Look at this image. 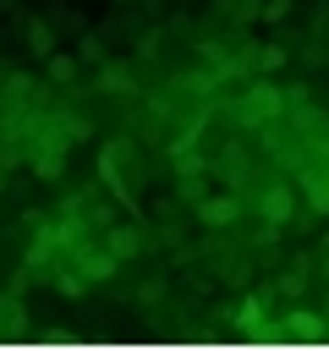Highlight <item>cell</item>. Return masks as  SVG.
<instances>
[{"label":"cell","mask_w":329,"mask_h":351,"mask_svg":"<svg viewBox=\"0 0 329 351\" xmlns=\"http://www.w3.org/2000/svg\"><path fill=\"white\" fill-rule=\"evenodd\" d=\"M11 33H16V27H11V22H0V44H5V38H11Z\"/></svg>","instance_id":"obj_18"},{"label":"cell","mask_w":329,"mask_h":351,"mask_svg":"<svg viewBox=\"0 0 329 351\" xmlns=\"http://www.w3.org/2000/svg\"><path fill=\"white\" fill-rule=\"evenodd\" d=\"M0 11H5V16H11V11H16V0H0Z\"/></svg>","instance_id":"obj_19"},{"label":"cell","mask_w":329,"mask_h":351,"mask_svg":"<svg viewBox=\"0 0 329 351\" xmlns=\"http://www.w3.org/2000/svg\"><path fill=\"white\" fill-rule=\"evenodd\" d=\"M302 181H307V197H313V208H318V214H329V176H318V170H302Z\"/></svg>","instance_id":"obj_12"},{"label":"cell","mask_w":329,"mask_h":351,"mask_svg":"<svg viewBox=\"0 0 329 351\" xmlns=\"http://www.w3.org/2000/svg\"><path fill=\"white\" fill-rule=\"evenodd\" d=\"M77 66H82L77 49H55V55H44V77H49V82H71Z\"/></svg>","instance_id":"obj_9"},{"label":"cell","mask_w":329,"mask_h":351,"mask_svg":"<svg viewBox=\"0 0 329 351\" xmlns=\"http://www.w3.org/2000/svg\"><path fill=\"white\" fill-rule=\"evenodd\" d=\"M280 110H285V93H280L274 82H263V77H258V82H247V88H241V99H236V126H241V132H258V126H263V121H274Z\"/></svg>","instance_id":"obj_1"},{"label":"cell","mask_w":329,"mask_h":351,"mask_svg":"<svg viewBox=\"0 0 329 351\" xmlns=\"http://www.w3.org/2000/svg\"><path fill=\"white\" fill-rule=\"evenodd\" d=\"M82 285H88V274H77V269H60L55 274V291L60 296H82Z\"/></svg>","instance_id":"obj_14"},{"label":"cell","mask_w":329,"mask_h":351,"mask_svg":"<svg viewBox=\"0 0 329 351\" xmlns=\"http://www.w3.org/2000/svg\"><path fill=\"white\" fill-rule=\"evenodd\" d=\"M27 165H33V176H38V181H60V170H66V154H55V148H38V154H27Z\"/></svg>","instance_id":"obj_10"},{"label":"cell","mask_w":329,"mask_h":351,"mask_svg":"<svg viewBox=\"0 0 329 351\" xmlns=\"http://www.w3.org/2000/svg\"><path fill=\"white\" fill-rule=\"evenodd\" d=\"M236 219H241V197H236V192H214V197L203 192V197H197V225H203V230H230Z\"/></svg>","instance_id":"obj_3"},{"label":"cell","mask_w":329,"mask_h":351,"mask_svg":"<svg viewBox=\"0 0 329 351\" xmlns=\"http://www.w3.org/2000/svg\"><path fill=\"white\" fill-rule=\"evenodd\" d=\"M44 16L55 22V33H66V27H71V33H82V11H77V5H66V0H55Z\"/></svg>","instance_id":"obj_11"},{"label":"cell","mask_w":329,"mask_h":351,"mask_svg":"<svg viewBox=\"0 0 329 351\" xmlns=\"http://www.w3.org/2000/svg\"><path fill=\"white\" fill-rule=\"evenodd\" d=\"M285 55H291L285 44H263V49H258V66H263V71H280V66H285Z\"/></svg>","instance_id":"obj_15"},{"label":"cell","mask_w":329,"mask_h":351,"mask_svg":"<svg viewBox=\"0 0 329 351\" xmlns=\"http://www.w3.org/2000/svg\"><path fill=\"white\" fill-rule=\"evenodd\" d=\"M77 60L104 66V60H110V33H104V27H82V33H77Z\"/></svg>","instance_id":"obj_7"},{"label":"cell","mask_w":329,"mask_h":351,"mask_svg":"<svg viewBox=\"0 0 329 351\" xmlns=\"http://www.w3.org/2000/svg\"><path fill=\"white\" fill-rule=\"evenodd\" d=\"M11 27L27 38V55H33V60H44V55H55V49H60L55 22H49V16H38V11H11Z\"/></svg>","instance_id":"obj_2"},{"label":"cell","mask_w":329,"mask_h":351,"mask_svg":"<svg viewBox=\"0 0 329 351\" xmlns=\"http://www.w3.org/2000/svg\"><path fill=\"white\" fill-rule=\"evenodd\" d=\"M159 44H164V27H137V49H132V55H137V60H154Z\"/></svg>","instance_id":"obj_13"},{"label":"cell","mask_w":329,"mask_h":351,"mask_svg":"<svg viewBox=\"0 0 329 351\" xmlns=\"http://www.w3.org/2000/svg\"><path fill=\"white\" fill-rule=\"evenodd\" d=\"M258 214H263V225L269 230H280L291 214H296V192L285 186V181H274V186H263V197H258Z\"/></svg>","instance_id":"obj_4"},{"label":"cell","mask_w":329,"mask_h":351,"mask_svg":"<svg viewBox=\"0 0 329 351\" xmlns=\"http://www.w3.org/2000/svg\"><path fill=\"white\" fill-rule=\"evenodd\" d=\"M0 192H5V170H0Z\"/></svg>","instance_id":"obj_20"},{"label":"cell","mask_w":329,"mask_h":351,"mask_svg":"<svg viewBox=\"0 0 329 351\" xmlns=\"http://www.w3.org/2000/svg\"><path fill=\"white\" fill-rule=\"evenodd\" d=\"M104 247H110V252L126 263V258H137V252H143V230H137V225H121V219H110V230H104Z\"/></svg>","instance_id":"obj_6"},{"label":"cell","mask_w":329,"mask_h":351,"mask_svg":"<svg viewBox=\"0 0 329 351\" xmlns=\"http://www.w3.org/2000/svg\"><path fill=\"white\" fill-rule=\"evenodd\" d=\"M11 71H16V66H11V55H0V82H5Z\"/></svg>","instance_id":"obj_17"},{"label":"cell","mask_w":329,"mask_h":351,"mask_svg":"<svg viewBox=\"0 0 329 351\" xmlns=\"http://www.w3.org/2000/svg\"><path fill=\"white\" fill-rule=\"evenodd\" d=\"M285 11H291V0H263V22H285Z\"/></svg>","instance_id":"obj_16"},{"label":"cell","mask_w":329,"mask_h":351,"mask_svg":"<svg viewBox=\"0 0 329 351\" xmlns=\"http://www.w3.org/2000/svg\"><path fill=\"white\" fill-rule=\"evenodd\" d=\"M137 82H132V60L126 55H110L104 66H99V93H115V99H126Z\"/></svg>","instance_id":"obj_5"},{"label":"cell","mask_w":329,"mask_h":351,"mask_svg":"<svg viewBox=\"0 0 329 351\" xmlns=\"http://www.w3.org/2000/svg\"><path fill=\"white\" fill-rule=\"evenodd\" d=\"M77 263H82V274H88V280H110L121 258H115L110 247H82V252H77Z\"/></svg>","instance_id":"obj_8"}]
</instances>
